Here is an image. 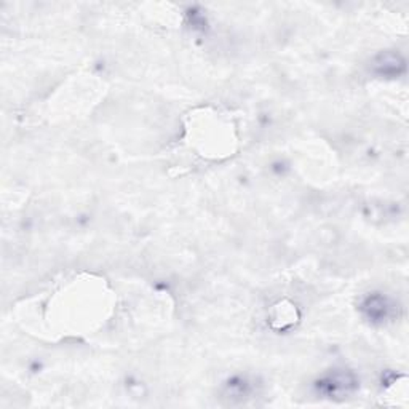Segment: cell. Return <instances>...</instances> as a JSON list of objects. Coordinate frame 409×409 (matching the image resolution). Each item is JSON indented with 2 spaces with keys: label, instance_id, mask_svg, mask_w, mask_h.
Returning <instances> with one entry per match:
<instances>
[{
  "label": "cell",
  "instance_id": "7a4b0ae2",
  "mask_svg": "<svg viewBox=\"0 0 409 409\" xmlns=\"http://www.w3.org/2000/svg\"><path fill=\"white\" fill-rule=\"evenodd\" d=\"M366 311H368V315L372 320H384L389 315V302H387L385 297H369L368 302H366L365 306Z\"/></svg>",
  "mask_w": 409,
  "mask_h": 409
},
{
  "label": "cell",
  "instance_id": "6da1fadb",
  "mask_svg": "<svg viewBox=\"0 0 409 409\" xmlns=\"http://www.w3.org/2000/svg\"><path fill=\"white\" fill-rule=\"evenodd\" d=\"M356 389V379L350 372L338 371L318 382V390L329 398H345Z\"/></svg>",
  "mask_w": 409,
  "mask_h": 409
}]
</instances>
